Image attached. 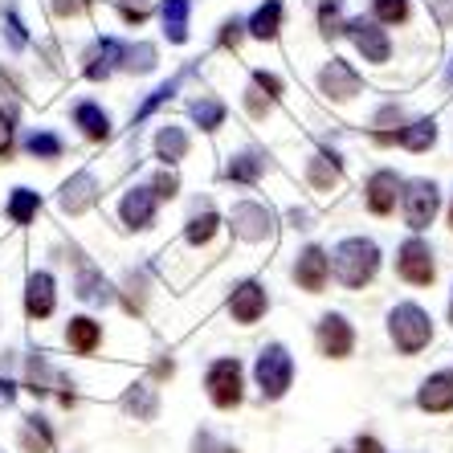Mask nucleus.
Here are the masks:
<instances>
[{"label": "nucleus", "instance_id": "nucleus-1", "mask_svg": "<svg viewBox=\"0 0 453 453\" xmlns=\"http://www.w3.org/2000/svg\"><path fill=\"white\" fill-rule=\"evenodd\" d=\"M327 262L348 290H359V286H368L372 278H376L380 250H376V242H368V237H348V242L335 245V253H331Z\"/></svg>", "mask_w": 453, "mask_h": 453}, {"label": "nucleus", "instance_id": "nucleus-2", "mask_svg": "<svg viewBox=\"0 0 453 453\" xmlns=\"http://www.w3.org/2000/svg\"><path fill=\"white\" fill-rule=\"evenodd\" d=\"M388 331H392V339H396V348H401L404 356H417V351H421L425 343L433 339L429 315H425L421 306H412V303H404V306H396V311H392Z\"/></svg>", "mask_w": 453, "mask_h": 453}, {"label": "nucleus", "instance_id": "nucleus-3", "mask_svg": "<svg viewBox=\"0 0 453 453\" xmlns=\"http://www.w3.org/2000/svg\"><path fill=\"white\" fill-rule=\"evenodd\" d=\"M253 376H257V388H262V396H270V401H278L286 388H290V380H295V364H290V356H286V348H265L262 356H257V368H253Z\"/></svg>", "mask_w": 453, "mask_h": 453}, {"label": "nucleus", "instance_id": "nucleus-4", "mask_svg": "<svg viewBox=\"0 0 453 453\" xmlns=\"http://www.w3.org/2000/svg\"><path fill=\"white\" fill-rule=\"evenodd\" d=\"M396 270H401L404 282L412 286H429L437 278V265H433V250L421 242V237H409L396 253Z\"/></svg>", "mask_w": 453, "mask_h": 453}, {"label": "nucleus", "instance_id": "nucleus-5", "mask_svg": "<svg viewBox=\"0 0 453 453\" xmlns=\"http://www.w3.org/2000/svg\"><path fill=\"white\" fill-rule=\"evenodd\" d=\"M437 204H441L437 184L433 180H412L409 192H404V221H409V229H429L433 217H437Z\"/></svg>", "mask_w": 453, "mask_h": 453}, {"label": "nucleus", "instance_id": "nucleus-6", "mask_svg": "<svg viewBox=\"0 0 453 453\" xmlns=\"http://www.w3.org/2000/svg\"><path fill=\"white\" fill-rule=\"evenodd\" d=\"M209 396L217 409L242 404V364L237 359H217L209 368Z\"/></svg>", "mask_w": 453, "mask_h": 453}, {"label": "nucleus", "instance_id": "nucleus-7", "mask_svg": "<svg viewBox=\"0 0 453 453\" xmlns=\"http://www.w3.org/2000/svg\"><path fill=\"white\" fill-rule=\"evenodd\" d=\"M319 348H323V356H331V359L351 356L356 335H351L348 319H343V315H323V319H319Z\"/></svg>", "mask_w": 453, "mask_h": 453}, {"label": "nucleus", "instance_id": "nucleus-8", "mask_svg": "<svg viewBox=\"0 0 453 453\" xmlns=\"http://www.w3.org/2000/svg\"><path fill=\"white\" fill-rule=\"evenodd\" d=\"M233 233H237V237H245V242H262L265 233H270V225H274V217H270V209H265V204H237V209H233Z\"/></svg>", "mask_w": 453, "mask_h": 453}, {"label": "nucleus", "instance_id": "nucleus-9", "mask_svg": "<svg viewBox=\"0 0 453 453\" xmlns=\"http://www.w3.org/2000/svg\"><path fill=\"white\" fill-rule=\"evenodd\" d=\"M348 33H351V42H356V50L364 53V62H388V37H384V29H376L372 21H348Z\"/></svg>", "mask_w": 453, "mask_h": 453}, {"label": "nucleus", "instance_id": "nucleus-10", "mask_svg": "<svg viewBox=\"0 0 453 453\" xmlns=\"http://www.w3.org/2000/svg\"><path fill=\"white\" fill-rule=\"evenodd\" d=\"M295 278H298V286H303V290L319 295V290L327 286V278H331V262H327V253L319 250V245L303 250V257H298V265H295Z\"/></svg>", "mask_w": 453, "mask_h": 453}, {"label": "nucleus", "instance_id": "nucleus-11", "mask_svg": "<svg viewBox=\"0 0 453 453\" xmlns=\"http://www.w3.org/2000/svg\"><path fill=\"white\" fill-rule=\"evenodd\" d=\"M380 143H401V148L409 151H429L433 143H437V123L433 119H417L412 127H404V131H376Z\"/></svg>", "mask_w": 453, "mask_h": 453}, {"label": "nucleus", "instance_id": "nucleus-12", "mask_svg": "<svg viewBox=\"0 0 453 453\" xmlns=\"http://www.w3.org/2000/svg\"><path fill=\"white\" fill-rule=\"evenodd\" d=\"M319 82H323V90H327L331 98H356L359 95V74L343 62V58H331L327 70L319 74Z\"/></svg>", "mask_w": 453, "mask_h": 453}, {"label": "nucleus", "instance_id": "nucleus-13", "mask_svg": "<svg viewBox=\"0 0 453 453\" xmlns=\"http://www.w3.org/2000/svg\"><path fill=\"white\" fill-rule=\"evenodd\" d=\"M229 311L237 323H257L265 315V290L257 282H242L229 298Z\"/></svg>", "mask_w": 453, "mask_h": 453}, {"label": "nucleus", "instance_id": "nucleus-14", "mask_svg": "<svg viewBox=\"0 0 453 453\" xmlns=\"http://www.w3.org/2000/svg\"><path fill=\"white\" fill-rule=\"evenodd\" d=\"M417 404L425 412H449L453 409V372H437V376L425 380L421 392H417Z\"/></svg>", "mask_w": 453, "mask_h": 453}, {"label": "nucleus", "instance_id": "nucleus-15", "mask_svg": "<svg viewBox=\"0 0 453 453\" xmlns=\"http://www.w3.org/2000/svg\"><path fill=\"white\" fill-rule=\"evenodd\" d=\"M396 192H401L396 172H376V176L368 180V209L376 212V217H388V212L396 209Z\"/></svg>", "mask_w": 453, "mask_h": 453}, {"label": "nucleus", "instance_id": "nucleus-16", "mask_svg": "<svg viewBox=\"0 0 453 453\" xmlns=\"http://www.w3.org/2000/svg\"><path fill=\"white\" fill-rule=\"evenodd\" d=\"M119 212H123V225L143 229V225H151V217H156V192L151 188H131L123 196V204H119Z\"/></svg>", "mask_w": 453, "mask_h": 453}, {"label": "nucleus", "instance_id": "nucleus-17", "mask_svg": "<svg viewBox=\"0 0 453 453\" xmlns=\"http://www.w3.org/2000/svg\"><path fill=\"white\" fill-rule=\"evenodd\" d=\"M95 176L90 172H78L74 180H65L62 184V209L65 212H82V209H90L95 204Z\"/></svg>", "mask_w": 453, "mask_h": 453}, {"label": "nucleus", "instance_id": "nucleus-18", "mask_svg": "<svg viewBox=\"0 0 453 453\" xmlns=\"http://www.w3.org/2000/svg\"><path fill=\"white\" fill-rule=\"evenodd\" d=\"M123 53H127V45L123 42H115V37H103V42L95 45V53H90V65H86V78H106L111 70H115V62H123Z\"/></svg>", "mask_w": 453, "mask_h": 453}, {"label": "nucleus", "instance_id": "nucleus-19", "mask_svg": "<svg viewBox=\"0 0 453 453\" xmlns=\"http://www.w3.org/2000/svg\"><path fill=\"white\" fill-rule=\"evenodd\" d=\"M25 311L33 319H50L53 315V278L50 274H33L29 290H25Z\"/></svg>", "mask_w": 453, "mask_h": 453}, {"label": "nucleus", "instance_id": "nucleus-20", "mask_svg": "<svg viewBox=\"0 0 453 453\" xmlns=\"http://www.w3.org/2000/svg\"><path fill=\"white\" fill-rule=\"evenodd\" d=\"M278 29H282V4H278V0L257 4V12L250 17V33H253V37H257V42H274Z\"/></svg>", "mask_w": 453, "mask_h": 453}, {"label": "nucleus", "instance_id": "nucleus-21", "mask_svg": "<svg viewBox=\"0 0 453 453\" xmlns=\"http://www.w3.org/2000/svg\"><path fill=\"white\" fill-rule=\"evenodd\" d=\"M164 33L172 45L188 42V0H164Z\"/></svg>", "mask_w": 453, "mask_h": 453}, {"label": "nucleus", "instance_id": "nucleus-22", "mask_svg": "<svg viewBox=\"0 0 453 453\" xmlns=\"http://www.w3.org/2000/svg\"><path fill=\"white\" fill-rule=\"evenodd\" d=\"M65 339H70V348H74L78 356H90V351L98 348L103 331H98L95 319H70V327H65Z\"/></svg>", "mask_w": 453, "mask_h": 453}, {"label": "nucleus", "instance_id": "nucleus-23", "mask_svg": "<svg viewBox=\"0 0 453 453\" xmlns=\"http://www.w3.org/2000/svg\"><path fill=\"white\" fill-rule=\"evenodd\" d=\"M156 156L164 159V164H176V159H184V156H188V135H184L180 127L168 123L156 135Z\"/></svg>", "mask_w": 453, "mask_h": 453}, {"label": "nucleus", "instance_id": "nucleus-24", "mask_svg": "<svg viewBox=\"0 0 453 453\" xmlns=\"http://www.w3.org/2000/svg\"><path fill=\"white\" fill-rule=\"evenodd\" d=\"M74 123L82 127L90 139H111V119H106L95 103H78L74 106Z\"/></svg>", "mask_w": 453, "mask_h": 453}, {"label": "nucleus", "instance_id": "nucleus-25", "mask_svg": "<svg viewBox=\"0 0 453 453\" xmlns=\"http://www.w3.org/2000/svg\"><path fill=\"white\" fill-rule=\"evenodd\" d=\"M339 156L335 151H319L315 159H311V172H306V176H311V184H315V188H331V184H339Z\"/></svg>", "mask_w": 453, "mask_h": 453}, {"label": "nucleus", "instance_id": "nucleus-26", "mask_svg": "<svg viewBox=\"0 0 453 453\" xmlns=\"http://www.w3.org/2000/svg\"><path fill=\"white\" fill-rule=\"evenodd\" d=\"M262 172H265V156H257V151H245V156H237L229 168H225V176L237 180V184H253V180L262 176Z\"/></svg>", "mask_w": 453, "mask_h": 453}, {"label": "nucleus", "instance_id": "nucleus-27", "mask_svg": "<svg viewBox=\"0 0 453 453\" xmlns=\"http://www.w3.org/2000/svg\"><path fill=\"white\" fill-rule=\"evenodd\" d=\"M37 209H42V196H37V192H29V188H17V192H12L9 217L17 225H29L33 217H37Z\"/></svg>", "mask_w": 453, "mask_h": 453}, {"label": "nucleus", "instance_id": "nucleus-28", "mask_svg": "<svg viewBox=\"0 0 453 453\" xmlns=\"http://www.w3.org/2000/svg\"><path fill=\"white\" fill-rule=\"evenodd\" d=\"M192 119L201 123V131H217V127L225 123V103H217V98H196V103H192Z\"/></svg>", "mask_w": 453, "mask_h": 453}, {"label": "nucleus", "instance_id": "nucleus-29", "mask_svg": "<svg viewBox=\"0 0 453 453\" xmlns=\"http://www.w3.org/2000/svg\"><path fill=\"white\" fill-rule=\"evenodd\" d=\"M25 449L29 453H50L53 449V433L42 417H29V421H25Z\"/></svg>", "mask_w": 453, "mask_h": 453}, {"label": "nucleus", "instance_id": "nucleus-30", "mask_svg": "<svg viewBox=\"0 0 453 453\" xmlns=\"http://www.w3.org/2000/svg\"><path fill=\"white\" fill-rule=\"evenodd\" d=\"M78 298H86V303H111V286H106L95 270H82V278H78Z\"/></svg>", "mask_w": 453, "mask_h": 453}, {"label": "nucleus", "instance_id": "nucleus-31", "mask_svg": "<svg viewBox=\"0 0 453 453\" xmlns=\"http://www.w3.org/2000/svg\"><path fill=\"white\" fill-rule=\"evenodd\" d=\"M25 148H29L37 159H58L62 156V139L50 135V131H33V135L25 139Z\"/></svg>", "mask_w": 453, "mask_h": 453}, {"label": "nucleus", "instance_id": "nucleus-32", "mask_svg": "<svg viewBox=\"0 0 453 453\" xmlns=\"http://www.w3.org/2000/svg\"><path fill=\"white\" fill-rule=\"evenodd\" d=\"M217 212H196L188 221V242L192 245H204V242H212V233H217Z\"/></svg>", "mask_w": 453, "mask_h": 453}, {"label": "nucleus", "instance_id": "nucleus-33", "mask_svg": "<svg viewBox=\"0 0 453 453\" xmlns=\"http://www.w3.org/2000/svg\"><path fill=\"white\" fill-rule=\"evenodd\" d=\"M184 78H188V74H176V78H168V82L159 86L156 95H151V98H148V103L139 106V115H135V123H143V119H148V115H151V111H156V106H159V103H168V98H172V95H176L180 86H184Z\"/></svg>", "mask_w": 453, "mask_h": 453}, {"label": "nucleus", "instance_id": "nucleus-34", "mask_svg": "<svg viewBox=\"0 0 453 453\" xmlns=\"http://www.w3.org/2000/svg\"><path fill=\"white\" fill-rule=\"evenodd\" d=\"M123 65L127 70H139V74H148L151 65H156V45H135V50H131V45H127V53H123Z\"/></svg>", "mask_w": 453, "mask_h": 453}, {"label": "nucleus", "instance_id": "nucleus-35", "mask_svg": "<svg viewBox=\"0 0 453 453\" xmlns=\"http://www.w3.org/2000/svg\"><path fill=\"white\" fill-rule=\"evenodd\" d=\"M127 409L135 412V417H143V421H151V417H156V396H151V388L127 392Z\"/></svg>", "mask_w": 453, "mask_h": 453}, {"label": "nucleus", "instance_id": "nucleus-36", "mask_svg": "<svg viewBox=\"0 0 453 453\" xmlns=\"http://www.w3.org/2000/svg\"><path fill=\"white\" fill-rule=\"evenodd\" d=\"M409 17V0H376V21L401 25Z\"/></svg>", "mask_w": 453, "mask_h": 453}, {"label": "nucleus", "instance_id": "nucleus-37", "mask_svg": "<svg viewBox=\"0 0 453 453\" xmlns=\"http://www.w3.org/2000/svg\"><path fill=\"white\" fill-rule=\"evenodd\" d=\"M319 25H323V33H339L343 29V12H339V0H323V9H319Z\"/></svg>", "mask_w": 453, "mask_h": 453}, {"label": "nucleus", "instance_id": "nucleus-38", "mask_svg": "<svg viewBox=\"0 0 453 453\" xmlns=\"http://www.w3.org/2000/svg\"><path fill=\"white\" fill-rule=\"evenodd\" d=\"M253 90H262L265 103H270V98L282 95V78H278V74H265V70H257V74H253Z\"/></svg>", "mask_w": 453, "mask_h": 453}, {"label": "nucleus", "instance_id": "nucleus-39", "mask_svg": "<svg viewBox=\"0 0 453 453\" xmlns=\"http://www.w3.org/2000/svg\"><path fill=\"white\" fill-rule=\"evenodd\" d=\"M4 29H9V42H12V50H25L29 45V37H25V25L17 21V12H4Z\"/></svg>", "mask_w": 453, "mask_h": 453}, {"label": "nucleus", "instance_id": "nucleus-40", "mask_svg": "<svg viewBox=\"0 0 453 453\" xmlns=\"http://www.w3.org/2000/svg\"><path fill=\"white\" fill-rule=\"evenodd\" d=\"M45 380H50V372H45V364H42V359H33V364H29V392H37V396H45V392H50V388H45Z\"/></svg>", "mask_w": 453, "mask_h": 453}, {"label": "nucleus", "instance_id": "nucleus-41", "mask_svg": "<svg viewBox=\"0 0 453 453\" xmlns=\"http://www.w3.org/2000/svg\"><path fill=\"white\" fill-rule=\"evenodd\" d=\"M176 188H180V180H176V172H159L156 176V184H151V192H156V196H176Z\"/></svg>", "mask_w": 453, "mask_h": 453}, {"label": "nucleus", "instance_id": "nucleus-42", "mask_svg": "<svg viewBox=\"0 0 453 453\" xmlns=\"http://www.w3.org/2000/svg\"><path fill=\"white\" fill-rule=\"evenodd\" d=\"M196 453H237V449H229V445H221L212 433H196Z\"/></svg>", "mask_w": 453, "mask_h": 453}, {"label": "nucleus", "instance_id": "nucleus-43", "mask_svg": "<svg viewBox=\"0 0 453 453\" xmlns=\"http://www.w3.org/2000/svg\"><path fill=\"white\" fill-rule=\"evenodd\" d=\"M86 9V0H53V12L58 17H74V12Z\"/></svg>", "mask_w": 453, "mask_h": 453}, {"label": "nucleus", "instance_id": "nucleus-44", "mask_svg": "<svg viewBox=\"0 0 453 453\" xmlns=\"http://www.w3.org/2000/svg\"><path fill=\"white\" fill-rule=\"evenodd\" d=\"M433 12L441 25H453V0H433Z\"/></svg>", "mask_w": 453, "mask_h": 453}, {"label": "nucleus", "instance_id": "nucleus-45", "mask_svg": "<svg viewBox=\"0 0 453 453\" xmlns=\"http://www.w3.org/2000/svg\"><path fill=\"white\" fill-rule=\"evenodd\" d=\"M237 42H242V21H229L221 33V45H237Z\"/></svg>", "mask_w": 453, "mask_h": 453}, {"label": "nucleus", "instance_id": "nucleus-46", "mask_svg": "<svg viewBox=\"0 0 453 453\" xmlns=\"http://www.w3.org/2000/svg\"><path fill=\"white\" fill-rule=\"evenodd\" d=\"M356 453H384V449H380L376 437H359V441H356Z\"/></svg>", "mask_w": 453, "mask_h": 453}, {"label": "nucleus", "instance_id": "nucleus-47", "mask_svg": "<svg viewBox=\"0 0 453 453\" xmlns=\"http://www.w3.org/2000/svg\"><path fill=\"white\" fill-rule=\"evenodd\" d=\"M12 396H17V388H12L9 380H0V404H12Z\"/></svg>", "mask_w": 453, "mask_h": 453}, {"label": "nucleus", "instance_id": "nucleus-48", "mask_svg": "<svg viewBox=\"0 0 453 453\" xmlns=\"http://www.w3.org/2000/svg\"><path fill=\"white\" fill-rule=\"evenodd\" d=\"M392 119H401V111H396V106H384V111H380V123H392Z\"/></svg>", "mask_w": 453, "mask_h": 453}, {"label": "nucleus", "instance_id": "nucleus-49", "mask_svg": "<svg viewBox=\"0 0 453 453\" xmlns=\"http://www.w3.org/2000/svg\"><path fill=\"white\" fill-rule=\"evenodd\" d=\"M445 82H449V86H453V65H449V74H445Z\"/></svg>", "mask_w": 453, "mask_h": 453}, {"label": "nucleus", "instance_id": "nucleus-50", "mask_svg": "<svg viewBox=\"0 0 453 453\" xmlns=\"http://www.w3.org/2000/svg\"><path fill=\"white\" fill-rule=\"evenodd\" d=\"M449 319H453V303H449Z\"/></svg>", "mask_w": 453, "mask_h": 453}, {"label": "nucleus", "instance_id": "nucleus-51", "mask_svg": "<svg viewBox=\"0 0 453 453\" xmlns=\"http://www.w3.org/2000/svg\"><path fill=\"white\" fill-rule=\"evenodd\" d=\"M449 221H453V209H449Z\"/></svg>", "mask_w": 453, "mask_h": 453}]
</instances>
